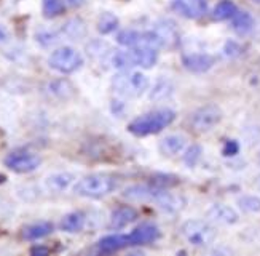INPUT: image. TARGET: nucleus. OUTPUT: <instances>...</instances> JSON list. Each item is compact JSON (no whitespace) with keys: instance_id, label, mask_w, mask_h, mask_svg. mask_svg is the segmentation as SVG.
<instances>
[{"instance_id":"1","label":"nucleus","mask_w":260,"mask_h":256,"mask_svg":"<svg viewBox=\"0 0 260 256\" xmlns=\"http://www.w3.org/2000/svg\"><path fill=\"white\" fill-rule=\"evenodd\" d=\"M174 119L176 114L171 109L153 110L150 114H144L133 120L128 125V130L136 136H149V135H155V133H160L168 125H171Z\"/></svg>"},{"instance_id":"2","label":"nucleus","mask_w":260,"mask_h":256,"mask_svg":"<svg viewBox=\"0 0 260 256\" xmlns=\"http://www.w3.org/2000/svg\"><path fill=\"white\" fill-rule=\"evenodd\" d=\"M115 189V180L109 175H88L74 187V192L86 198H103Z\"/></svg>"},{"instance_id":"3","label":"nucleus","mask_w":260,"mask_h":256,"mask_svg":"<svg viewBox=\"0 0 260 256\" xmlns=\"http://www.w3.org/2000/svg\"><path fill=\"white\" fill-rule=\"evenodd\" d=\"M112 88L118 96L136 98L141 96L149 88V79L142 72H126L123 71L112 79Z\"/></svg>"},{"instance_id":"4","label":"nucleus","mask_w":260,"mask_h":256,"mask_svg":"<svg viewBox=\"0 0 260 256\" xmlns=\"http://www.w3.org/2000/svg\"><path fill=\"white\" fill-rule=\"evenodd\" d=\"M182 236L193 247H208L216 239V229L208 221L190 219L182 224Z\"/></svg>"},{"instance_id":"5","label":"nucleus","mask_w":260,"mask_h":256,"mask_svg":"<svg viewBox=\"0 0 260 256\" xmlns=\"http://www.w3.org/2000/svg\"><path fill=\"white\" fill-rule=\"evenodd\" d=\"M48 64H50L51 69L58 71L61 74H72L77 69L82 68L83 58H82V54L78 53L75 48H72V47H61V48H56L50 54Z\"/></svg>"},{"instance_id":"6","label":"nucleus","mask_w":260,"mask_h":256,"mask_svg":"<svg viewBox=\"0 0 260 256\" xmlns=\"http://www.w3.org/2000/svg\"><path fill=\"white\" fill-rule=\"evenodd\" d=\"M222 120V110L216 104H208L197 109L193 114L190 116L188 124L198 133L209 131L216 127Z\"/></svg>"},{"instance_id":"7","label":"nucleus","mask_w":260,"mask_h":256,"mask_svg":"<svg viewBox=\"0 0 260 256\" xmlns=\"http://www.w3.org/2000/svg\"><path fill=\"white\" fill-rule=\"evenodd\" d=\"M42 163V159L37 154L27 152V151H18L11 152L5 157V165L11 172L15 173H29L39 168Z\"/></svg>"},{"instance_id":"8","label":"nucleus","mask_w":260,"mask_h":256,"mask_svg":"<svg viewBox=\"0 0 260 256\" xmlns=\"http://www.w3.org/2000/svg\"><path fill=\"white\" fill-rule=\"evenodd\" d=\"M171 8L180 16L195 19L206 13V0H173Z\"/></svg>"},{"instance_id":"9","label":"nucleus","mask_w":260,"mask_h":256,"mask_svg":"<svg viewBox=\"0 0 260 256\" xmlns=\"http://www.w3.org/2000/svg\"><path fill=\"white\" fill-rule=\"evenodd\" d=\"M182 64L187 71L195 72V74H201V72H206L212 68L214 58L206 53H191V54H185V56H182Z\"/></svg>"},{"instance_id":"10","label":"nucleus","mask_w":260,"mask_h":256,"mask_svg":"<svg viewBox=\"0 0 260 256\" xmlns=\"http://www.w3.org/2000/svg\"><path fill=\"white\" fill-rule=\"evenodd\" d=\"M158 237H160V231L153 224H141L129 234L131 247L153 243L155 240H158Z\"/></svg>"},{"instance_id":"11","label":"nucleus","mask_w":260,"mask_h":256,"mask_svg":"<svg viewBox=\"0 0 260 256\" xmlns=\"http://www.w3.org/2000/svg\"><path fill=\"white\" fill-rule=\"evenodd\" d=\"M208 219L212 222H217V224H235L238 221V213L229 205L223 204H216L212 205L208 213H206Z\"/></svg>"},{"instance_id":"12","label":"nucleus","mask_w":260,"mask_h":256,"mask_svg":"<svg viewBox=\"0 0 260 256\" xmlns=\"http://www.w3.org/2000/svg\"><path fill=\"white\" fill-rule=\"evenodd\" d=\"M131 247L129 234L128 236H121V234H114V236H106L98 242V250L101 253H115L118 250Z\"/></svg>"},{"instance_id":"13","label":"nucleus","mask_w":260,"mask_h":256,"mask_svg":"<svg viewBox=\"0 0 260 256\" xmlns=\"http://www.w3.org/2000/svg\"><path fill=\"white\" fill-rule=\"evenodd\" d=\"M138 218V211L133 207H118L110 216V227L112 229H123Z\"/></svg>"},{"instance_id":"14","label":"nucleus","mask_w":260,"mask_h":256,"mask_svg":"<svg viewBox=\"0 0 260 256\" xmlns=\"http://www.w3.org/2000/svg\"><path fill=\"white\" fill-rule=\"evenodd\" d=\"M133 51V58H134V64L141 66L144 69H149L156 63L158 54H156V48L152 47H145V45H138L136 48L131 50Z\"/></svg>"},{"instance_id":"15","label":"nucleus","mask_w":260,"mask_h":256,"mask_svg":"<svg viewBox=\"0 0 260 256\" xmlns=\"http://www.w3.org/2000/svg\"><path fill=\"white\" fill-rule=\"evenodd\" d=\"M72 181H74V175L71 173H54L45 180V187H47V191L58 194L66 191L72 184Z\"/></svg>"},{"instance_id":"16","label":"nucleus","mask_w":260,"mask_h":256,"mask_svg":"<svg viewBox=\"0 0 260 256\" xmlns=\"http://www.w3.org/2000/svg\"><path fill=\"white\" fill-rule=\"evenodd\" d=\"M185 148V138L182 135H169L165 136L160 143V151L168 155V157H173L184 151Z\"/></svg>"},{"instance_id":"17","label":"nucleus","mask_w":260,"mask_h":256,"mask_svg":"<svg viewBox=\"0 0 260 256\" xmlns=\"http://www.w3.org/2000/svg\"><path fill=\"white\" fill-rule=\"evenodd\" d=\"M53 232V224L51 222H36L30 224L21 231V237L24 240H39L50 236Z\"/></svg>"},{"instance_id":"18","label":"nucleus","mask_w":260,"mask_h":256,"mask_svg":"<svg viewBox=\"0 0 260 256\" xmlns=\"http://www.w3.org/2000/svg\"><path fill=\"white\" fill-rule=\"evenodd\" d=\"M254 27V18L247 12H236L232 18V29L240 36L249 34Z\"/></svg>"},{"instance_id":"19","label":"nucleus","mask_w":260,"mask_h":256,"mask_svg":"<svg viewBox=\"0 0 260 256\" xmlns=\"http://www.w3.org/2000/svg\"><path fill=\"white\" fill-rule=\"evenodd\" d=\"M85 224V216L83 213H78V211H74V213L66 215L61 222H59V229L64 232H78Z\"/></svg>"},{"instance_id":"20","label":"nucleus","mask_w":260,"mask_h":256,"mask_svg":"<svg viewBox=\"0 0 260 256\" xmlns=\"http://www.w3.org/2000/svg\"><path fill=\"white\" fill-rule=\"evenodd\" d=\"M238 12L236 5L232 0H222L212 10V19L214 21H225V19H232L235 13Z\"/></svg>"},{"instance_id":"21","label":"nucleus","mask_w":260,"mask_h":256,"mask_svg":"<svg viewBox=\"0 0 260 256\" xmlns=\"http://www.w3.org/2000/svg\"><path fill=\"white\" fill-rule=\"evenodd\" d=\"M110 64L114 66L115 69L120 71H128L129 68H133L134 64V58H133V51H114L110 56Z\"/></svg>"},{"instance_id":"22","label":"nucleus","mask_w":260,"mask_h":256,"mask_svg":"<svg viewBox=\"0 0 260 256\" xmlns=\"http://www.w3.org/2000/svg\"><path fill=\"white\" fill-rule=\"evenodd\" d=\"M117 27H118V18L114 13H109V12L101 13L98 19V31L101 34H104V36L110 34V32H114Z\"/></svg>"},{"instance_id":"23","label":"nucleus","mask_w":260,"mask_h":256,"mask_svg":"<svg viewBox=\"0 0 260 256\" xmlns=\"http://www.w3.org/2000/svg\"><path fill=\"white\" fill-rule=\"evenodd\" d=\"M142 39V32L133 31V29H125L117 36V42L123 47H138Z\"/></svg>"},{"instance_id":"24","label":"nucleus","mask_w":260,"mask_h":256,"mask_svg":"<svg viewBox=\"0 0 260 256\" xmlns=\"http://www.w3.org/2000/svg\"><path fill=\"white\" fill-rule=\"evenodd\" d=\"M42 7H43V15L47 18L59 16L64 13V10H66L64 0H43Z\"/></svg>"},{"instance_id":"25","label":"nucleus","mask_w":260,"mask_h":256,"mask_svg":"<svg viewBox=\"0 0 260 256\" xmlns=\"http://www.w3.org/2000/svg\"><path fill=\"white\" fill-rule=\"evenodd\" d=\"M85 32H86L85 24H83V21H80V19H72L64 26V34L67 37H71V39L82 37V36H85Z\"/></svg>"},{"instance_id":"26","label":"nucleus","mask_w":260,"mask_h":256,"mask_svg":"<svg viewBox=\"0 0 260 256\" xmlns=\"http://www.w3.org/2000/svg\"><path fill=\"white\" fill-rule=\"evenodd\" d=\"M238 205L244 211L255 213V211H260V197H257V195H244V197H241L238 200Z\"/></svg>"},{"instance_id":"27","label":"nucleus","mask_w":260,"mask_h":256,"mask_svg":"<svg viewBox=\"0 0 260 256\" xmlns=\"http://www.w3.org/2000/svg\"><path fill=\"white\" fill-rule=\"evenodd\" d=\"M200 157H201V148L197 146V144H193V146H190L187 149V152L184 155V162L188 166H193V165H197V162L200 160Z\"/></svg>"},{"instance_id":"28","label":"nucleus","mask_w":260,"mask_h":256,"mask_svg":"<svg viewBox=\"0 0 260 256\" xmlns=\"http://www.w3.org/2000/svg\"><path fill=\"white\" fill-rule=\"evenodd\" d=\"M223 51H225V54H227V56L233 58V56H238V54L243 51V48H241L240 43H236L235 40H229L227 43H225Z\"/></svg>"},{"instance_id":"29","label":"nucleus","mask_w":260,"mask_h":256,"mask_svg":"<svg viewBox=\"0 0 260 256\" xmlns=\"http://www.w3.org/2000/svg\"><path fill=\"white\" fill-rule=\"evenodd\" d=\"M240 151V144L236 141H227L223 146V155H235Z\"/></svg>"},{"instance_id":"30","label":"nucleus","mask_w":260,"mask_h":256,"mask_svg":"<svg viewBox=\"0 0 260 256\" xmlns=\"http://www.w3.org/2000/svg\"><path fill=\"white\" fill-rule=\"evenodd\" d=\"M30 253L34 256H47L50 253V250L47 247H43V245H37V247H32L30 248Z\"/></svg>"},{"instance_id":"31","label":"nucleus","mask_w":260,"mask_h":256,"mask_svg":"<svg viewBox=\"0 0 260 256\" xmlns=\"http://www.w3.org/2000/svg\"><path fill=\"white\" fill-rule=\"evenodd\" d=\"M66 4L72 8H77V7H82L85 4V0H66Z\"/></svg>"},{"instance_id":"32","label":"nucleus","mask_w":260,"mask_h":256,"mask_svg":"<svg viewBox=\"0 0 260 256\" xmlns=\"http://www.w3.org/2000/svg\"><path fill=\"white\" fill-rule=\"evenodd\" d=\"M5 39H7V34H5V31L0 27V43L2 42H5Z\"/></svg>"},{"instance_id":"33","label":"nucleus","mask_w":260,"mask_h":256,"mask_svg":"<svg viewBox=\"0 0 260 256\" xmlns=\"http://www.w3.org/2000/svg\"><path fill=\"white\" fill-rule=\"evenodd\" d=\"M257 186H258V187H260V176H258V178H257Z\"/></svg>"},{"instance_id":"34","label":"nucleus","mask_w":260,"mask_h":256,"mask_svg":"<svg viewBox=\"0 0 260 256\" xmlns=\"http://www.w3.org/2000/svg\"><path fill=\"white\" fill-rule=\"evenodd\" d=\"M258 162H260V152H258Z\"/></svg>"},{"instance_id":"35","label":"nucleus","mask_w":260,"mask_h":256,"mask_svg":"<svg viewBox=\"0 0 260 256\" xmlns=\"http://www.w3.org/2000/svg\"><path fill=\"white\" fill-rule=\"evenodd\" d=\"M255 2H258V4H260V0H255Z\"/></svg>"}]
</instances>
